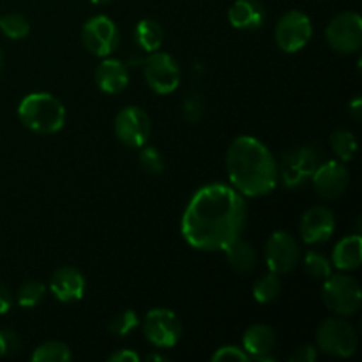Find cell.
<instances>
[{"label":"cell","mask_w":362,"mask_h":362,"mask_svg":"<svg viewBox=\"0 0 362 362\" xmlns=\"http://www.w3.org/2000/svg\"><path fill=\"white\" fill-rule=\"evenodd\" d=\"M18 115L27 129L37 134L57 133L66 122V108L48 92H34L21 99Z\"/></svg>","instance_id":"3957f363"},{"label":"cell","mask_w":362,"mask_h":362,"mask_svg":"<svg viewBox=\"0 0 362 362\" xmlns=\"http://www.w3.org/2000/svg\"><path fill=\"white\" fill-rule=\"evenodd\" d=\"M151 131V119L138 106H126L117 113L115 134L126 147L141 148L148 141Z\"/></svg>","instance_id":"7c38bea8"},{"label":"cell","mask_w":362,"mask_h":362,"mask_svg":"<svg viewBox=\"0 0 362 362\" xmlns=\"http://www.w3.org/2000/svg\"><path fill=\"white\" fill-rule=\"evenodd\" d=\"M81 41L87 52L95 57H108L117 49L120 42L119 28L112 18L99 14V16L90 18L83 25L81 30Z\"/></svg>","instance_id":"30bf717a"},{"label":"cell","mask_w":362,"mask_h":362,"mask_svg":"<svg viewBox=\"0 0 362 362\" xmlns=\"http://www.w3.org/2000/svg\"><path fill=\"white\" fill-rule=\"evenodd\" d=\"M225 253L230 267L237 272H251L257 265V251L240 237L233 240L228 247H225Z\"/></svg>","instance_id":"44dd1931"},{"label":"cell","mask_w":362,"mask_h":362,"mask_svg":"<svg viewBox=\"0 0 362 362\" xmlns=\"http://www.w3.org/2000/svg\"><path fill=\"white\" fill-rule=\"evenodd\" d=\"M85 286L87 283H85L83 274L69 265L57 269L49 279V290L60 303L80 300L85 293Z\"/></svg>","instance_id":"2e32d148"},{"label":"cell","mask_w":362,"mask_h":362,"mask_svg":"<svg viewBox=\"0 0 362 362\" xmlns=\"http://www.w3.org/2000/svg\"><path fill=\"white\" fill-rule=\"evenodd\" d=\"M315 359H317V349H315L313 345L299 346V349L290 356V361L293 362H313Z\"/></svg>","instance_id":"836d02e7"},{"label":"cell","mask_w":362,"mask_h":362,"mask_svg":"<svg viewBox=\"0 0 362 362\" xmlns=\"http://www.w3.org/2000/svg\"><path fill=\"white\" fill-rule=\"evenodd\" d=\"M92 4H108V2H112V0H90Z\"/></svg>","instance_id":"f35d334b"},{"label":"cell","mask_w":362,"mask_h":362,"mask_svg":"<svg viewBox=\"0 0 362 362\" xmlns=\"http://www.w3.org/2000/svg\"><path fill=\"white\" fill-rule=\"evenodd\" d=\"M73 359L71 349L62 341H46L32 354V362H67Z\"/></svg>","instance_id":"603a6c76"},{"label":"cell","mask_w":362,"mask_h":362,"mask_svg":"<svg viewBox=\"0 0 362 362\" xmlns=\"http://www.w3.org/2000/svg\"><path fill=\"white\" fill-rule=\"evenodd\" d=\"M322 154L311 145H303V147H293L285 152L281 158L278 175L281 177L283 184L286 187H300L313 177L315 170L320 166Z\"/></svg>","instance_id":"277c9868"},{"label":"cell","mask_w":362,"mask_h":362,"mask_svg":"<svg viewBox=\"0 0 362 362\" xmlns=\"http://www.w3.org/2000/svg\"><path fill=\"white\" fill-rule=\"evenodd\" d=\"M145 361L152 362V361H159V362H166L168 359H166L165 356H159V354H148L147 357H145Z\"/></svg>","instance_id":"74e56055"},{"label":"cell","mask_w":362,"mask_h":362,"mask_svg":"<svg viewBox=\"0 0 362 362\" xmlns=\"http://www.w3.org/2000/svg\"><path fill=\"white\" fill-rule=\"evenodd\" d=\"M21 339L13 329H0V356L13 357L20 352Z\"/></svg>","instance_id":"1f68e13d"},{"label":"cell","mask_w":362,"mask_h":362,"mask_svg":"<svg viewBox=\"0 0 362 362\" xmlns=\"http://www.w3.org/2000/svg\"><path fill=\"white\" fill-rule=\"evenodd\" d=\"M300 260L299 243L288 232H276L265 244V262L274 274H286L293 271Z\"/></svg>","instance_id":"4fadbf2b"},{"label":"cell","mask_w":362,"mask_h":362,"mask_svg":"<svg viewBox=\"0 0 362 362\" xmlns=\"http://www.w3.org/2000/svg\"><path fill=\"white\" fill-rule=\"evenodd\" d=\"M311 180H313L315 191L322 198L334 200V198L341 197L346 187H349L350 173L343 163L322 161L320 166L315 170Z\"/></svg>","instance_id":"5bb4252c"},{"label":"cell","mask_w":362,"mask_h":362,"mask_svg":"<svg viewBox=\"0 0 362 362\" xmlns=\"http://www.w3.org/2000/svg\"><path fill=\"white\" fill-rule=\"evenodd\" d=\"M228 21L239 30H255L265 21V7L258 0H235L228 9Z\"/></svg>","instance_id":"ac0fdd59"},{"label":"cell","mask_w":362,"mask_h":362,"mask_svg":"<svg viewBox=\"0 0 362 362\" xmlns=\"http://www.w3.org/2000/svg\"><path fill=\"white\" fill-rule=\"evenodd\" d=\"M182 113L189 124H197L202 119V115H204V101H202V95L198 92H189L184 98Z\"/></svg>","instance_id":"4dcf8cb0"},{"label":"cell","mask_w":362,"mask_h":362,"mask_svg":"<svg viewBox=\"0 0 362 362\" xmlns=\"http://www.w3.org/2000/svg\"><path fill=\"white\" fill-rule=\"evenodd\" d=\"M226 172L239 193L269 194L278 184V163L272 152L253 136H239L226 152Z\"/></svg>","instance_id":"7a4b0ae2"},{"label":"cell","mask_w":362,"mask_h":362,"mask_svg":"<svg viewBox=\"0 0 362 362\" xmlns=\"http://www.w3.org/2000/svg\"><path fill=\"white\" fill-rule=\"evenodd\" d=\"M145 81L156 94H172L180 83V67L172 55L152 52L144 62Z\"/></svg>","instance_id":"9c48e42d"},{"label":"cell","mask_w":362,"mask_h":362,"mask_svg":"<svg viewBox=\"0 0 362 362\" xmlns=\"http://www.w3.org/2000/svg\"><path fill=\"white\" fill-rule=\"evenodd\" d=\"M279 292H281V281L274 272L260 276L253 285V297L262 304L272 303L279 296Z\"/></svg>","instance_id":"d4e9b609"},{"label":"cell","mask_w":362,"mask_h":362,"mask_svg":"<svg viewBox=\"0 0 362 362\" xmlns=\"http://www.w3.org/2000/svg\"><path fill=\"white\" fill-rule=\"evenodd\" d=\"M317 343L322 352L336 357H350L357 350V332L343 318H327L317 331Z\"/></svg>","instance_id":"8992f818"},{"label":"cell","mask_w":362,"mask_h":362,"mask_svg":"<svg viewBox=\"0 0 362 362\" xmlns=\"http://www.w3.org/2000/svg\"><path fill=\"white\" fill-rule=\"evenodd\" d=\"M2 62H4V57H2V49H0V67H2Z\"/></svg>","instance_id":"ab89813d"},{"label":"cell","mask_w":362,"mask_h":362,"mask_svg":"<svg viewBox=\"0 0 362 362\" xmlns=\"http://www.w3.org/2000/svg\"><path fill=\"white\" fill-rule=\"evenodd\" d=\"M144 334L147 341L158 349H172L179 343L182 334V325L177 315L170 310H152L144 318Z\"/></svg>","instance_id":"8fae6325"},{"label":"cell","mask_w":362,"mask_h":362,"mask_svg":"<svg viewBox=\"0 0 362 362\" xmlns=\"http://www.w3.org/2000/svg\"><path fill=\"white\" fill-rule=\"evenodd\" d=\"M246 202L225 184L198 189L182 216V235L200 251H225L246 226Z\"/></svg>","instance_id":"6da1fadb"},{"label":"cell","mask_w":362,"mask_h":362,"mask_svg":"<svg viewBox=\"0 0 362 362\" xmlns=\"http://www.w3.org/2000/svg\"><path fill=\"white\" fill-rule=\"evenodd\" d=\"M110 362H138L140 361V356L133 350H117L115 354L108 357Z\"/></svg>","instance_id":"e575fe53"},{"label":"cell","mask_w":362,"mask_h":362,"mask_svg":"<svg viewBox=\"0 0 362 362\" xmlns=\"http://www.w3.org/2000/svg\"><path fill=\"white\" fill-rule=\"evenodd\" d=\"M134 39H136L138 46H140L144 52H158L163 45V39H165V30H163V27L156 20L145 18V20L138 21L136 23V28H134Z\"/></svg>","instance_id":"7402d4cb"},{"label":"cell","mask_w":362,"mask_h":362,"mask_svg":"<svg viewBox=\"0 0 362 362\" xmlns=\"http://www.w3.org/2000/svg\"><path fill=\"white\" fill-rule=\"evenodd\" d=\"M13 306V297H11V292L6 288V286L0 283V315L7 313Z\"/></svg>","instance_id":"d590c367"},{"label":"cell","mask_w":362,"mask_h":362,"mask_svg":"<svg viewBox=\"0 0 362 362\" xmlns=\"http://www.w3.org/2000/svg\"><path fill=\"white\" fill-rule=\"evenodd\" d=\"M313 35V25L310 16L303 11H288L279 18L274 28L276 45L285 53H296L310 42Z\"/></svg>","instance_id":"ba28073f"},{"label":"cell","mask_w":362,"mask_h":362,"mask_svg":"<svg viewBox=\"0 0 362 362\" xmlns=\"http://www.w3.org/2000/svg\"><path fill=\"white\" fill-rule=\"evenodd\" d=\"M322 299L331 311L341 315V317H350L359 311L362 292L359 283L352 276L331 274L329 278H325Z\"/></svg>","instance_id":"5b68a950"},{"label":"cell","mask_w":362,"mask_h":362,"mask_svg":"<svg viewBox=\"0 0 362 362\" xmlns=\"http://www.w3.org/2000/svg\"><path fill=\"white\" fill-rule=\"evenodd\" d=\"M0 32L9 39H23L30 32V23L21 14H4L0 18Z\"/></svg>","instance_id":"484cf974"},{"label":"cell","mask_w":362,"mask_h":362,"mask_svg":"<svg viewBox=\"0 0 362 362\" xmlns=\"http://www.w3.org/2000/svg\"><path fill=\"white\" fill-rule=\"evenodd\" d=\"M95 83L106 94H119L129 83V71L120 60L106 59L95 69Z\"/></svg>","instance_id":"d6986e66"},{"label":"cell","mask_w":362,"mask_h":362,"mask_svg":"<svg viewBox=\"0 0 362 362\" xmlns=\"http://www.w3.org/2000/svg\"><path fill=\"white\" fill-rule=\"evenodd\" d=\"M334 228V214L327 207H311L300 219V237L306 244L325 243L331 239Z\"/></svg>","instance_id":"9a60e30c"},{"label":"cell","mask_w":362,"mask_h":362,"mask_svg":"<svg viewBox=\"0 0 362 362\" xmlns=\"http://www.w3.org/2000/svg\"><path fill=\"white\" fill-rule=\"evenodd\" d=\"M46 293V286L41 281H27L18 290V304L21 308H34L42 300Z\"/></svg>","instance_id":"83f0119b"},{"label":"cell","mask_w":362,"mask_h":362,"mask_svg":"<svg viewBox=\"0 0 362 362\" xmlns=\"http://www.w3.org/2000/svg\"><path fill=\"white\" fill-rule=\"evenodd\" d=\"M334 267L339 271H354L362 262V239L361 235H349L339 240L332 253Z\"/></svg>","instance_id":"ffe728a7"},{"label":"cell","mask_w":362,"mask_h":362,"mask_svg":"<svg viewBox=\"0 0 362 362\" xmlns=\"http://www.w3.org/2000/svg\"><path fill=\"white\" fill-rule=\"evenodd\" d=\"M276 341H278V339H276L274 329L264 324L251 325V327L244 332L243 338V345L246 354L251 359L258 362L274 361L272 352H274L276 349Z\"/></svg>","instance_id":"e0dca14e"},{"label":"cell","mask_w":362,"mask_h":362,"mask_svg":"<svg viewBox=\"0 0 362 362\" xmlns=\"http://www.w3.org/2000/svg\"><path fill=\"white\" fill-rule=\"evenodd\" d=\"M138 159H140L141 168L151 175H159V173L165 172V158L156 147H141Z\"/></svg>","instance_id":"f546056e"},{"label":"cell","mask_w":362,"mask_h":362,"mask_svg":"<svg viewBox=\"0 0 362 362\" xmlns=\"http://www.w3.org/2000/svg\"><path fill=\"white\" fill-rule=\"evenodd\" d=\"M138 324H140L138 315L133 310H124L112 318L108 329L115 336H127L134 327H138Z\"/></svg>","instance_id":"f1b7e54d"},{"label":"cell","mask_w":362,"mask_h":362,"mask_svg":"<svg viewBox=\"0 0 362 362\" xmlns=\"http://www.w3.org/2000/svg\"><path fill=\"white\" fill-rule=\"evenodd\" d=\"M304 269L313 279H325L332 274V264L317 251H308L304 257Z\"/></svg>","instance_id":"4316f807"},{"label":"cell","mask_w":362,"mask_h":362,"mask_svg":"<svg viewBox=\"0 0 362 362\" xmlns=\"http://www.w3.org/2000/svg\"><path fill=\"white\" fill-rule=\"evenodd\" d=\"M251 357L247 356L246 350L239 349V346L226 345L221 349L216 350V354L212 356V362H233V361H250Z\"/></svg>","instance_id":"d6a6232c"},{"label":"cell","mask_w":362,"mask_h":362,"mask_svg":"<svg viewBox=\"0 0 362 362\" xmlns=\"http://www.w3.org/2000/svg\"><path fill=\"white\" fill-rule=\"evenodd\" d=\"M331 147L343 163L352 161L357 152V141L352 131L338 129L331 134Z\"/></svg>","instance_id":"cb8c5ba5"},{"label":"cell","mask_w":362,"mask_h":362,"mask_svg":"<svg viewBox=\"0 0 362 362\" xmlns=\"http://www.w3.org/2000/svg\"><path fill=\"white\" fill-rule=\"evenodd\" d=\"M349 112H350V115L354 117V119L361 120V117H362V101H361V98H356L352 103H350Z\"/></svg>","instance_id":"8d00e7d4"},{"label":"cell","mask_w":362,"mask_h":362,"mask_svg":"<svg viewBox=\"0 0 362 362\" xmlns=\"http://www.w3.org/2000/svg\"><path fill=\"white\" fill-rule=\"evenodd\" d=\"M325 39L334 52L350 55L359 52L362 45V20L354 11L338 14L329 21Z\"/></svg>","instance_id":"52a82bcc"}]
</instances>
